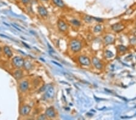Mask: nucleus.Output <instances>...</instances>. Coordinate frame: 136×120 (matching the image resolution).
<instances>
[{
  "mask_svg": "<svg viewBox=\"0 0 136 120\" xmlns=\"http://www.w3.org/2000/svg\"><path fill=\"white\" fill-rule=\"evenodd\" d=\"M12 63L15 67L19 69L24 66V60L23 58L20 57H15L13 58Z\"/></svg>",
  "mask_w": 136,
  "mask_h": 120,
  "instance_id": "nucleus-1",
  "label": "nucleus"
},
{
  "mask_svg": "<svg viewBox=\"0 0 136 120\" xmlns=\"http://www.w3.org/2000/svg\"><path fill=\"white\" fill-rule=\"evenodd\" d=\"M70 47H71V49L73 52H79L80 50L81 49V43L76 40H72L71 43H70Z\"/></svg>",
  "mask_w": 136,
  "mask_h": 120,
  "instance_id": "nucleus-2",
  "label": "nucleus"
},
{
  "mask_svg": "<svg viewBox=\"0 0 136 120\" xmlns=\"http://www.w3.org/2000/svg\"><path fill=\"white\" fill-rule=\"evenodd\" d=\"M45 115L47 117L50 118H53L56 116V112H55V109L52 107L48 108L45 111Z\"/></svg>",
  "mask_w": 136,
  "mask_h": 120,
  "instance_id": "nucleus-3",
  "label": "nucleus"
},
{
  "mask_svg": "<svg viewBox=\"0 0 136 120\" xmlns=\"http://www.w3.org/2000/svg\"><path fill=\"white\" fill-rule=\"evenodd\" d=\"M79 61L82 65H84V66H89L91 63L90 59H89V58L87 57H85V56H81L79 58Z\"/></svg>",
  "mask_w": 136,
  "mask_h": 120,
  "instance_id": "nucleus-4",
  "label": "nucleus"
},
{
  "mask_svg": "<svg viewBox=\"0 0 136 120\" xmlns=\"http://www.w3.org/2000/svg\"><path fill=\"white\" fill-rule=\"evenodd\" d=\"M30 111H31V107L28 106V105H26L22 107V108L20 110V113L22 116H26L30 113Z\"/></svg>",
  "mask_w": 136,
  "mask_h": 120,
  "instance_id": "nucleus-5",
  "label": "nucleus"
},
{
  "mask_svg": "<svg viewBox=\"0 0 136 120\" xmlns=\"http://www.w3.org/2000/svg\"><path fill=\"white\" fill-rule=\"evenodd\" d=\"M54 95H55V89L53 87L50 86L46 89L45 97L47 98H52L54 97Z\"/></svg>",
  "mask_w": 136,
  "mask_h": 120,
  "instance_id": "nucleus-6",
  "label": "nucleus"
},
{
  "mask_svg": "<svg viewBox=\"0 0 136 120\" xmlns=\"http://www.w3.org/2000/svg\"><path fill=\"white\" fill-rule=\"evenodd\" d=\"M58 26L59 29L60 31L62 32H64V31H67L68 29V26L66 24V23L64 22V21H62V20H59L58 22Z\"/></svg>",
  "mask_w": 136,
  "mask_h": 120,
  "instance_id": "nucleus-7",
  "label": "nucleus"
},
{
  "mask_svg": "<svg viewBox=\"0 0 136 120\" xmlns=\"http://www.w3.org/2000/svg\"><path fill=\"white\" fill-rule=\"evenodd\" d=\"M111 27L113 31H115V32H120V31H122L123 29H124L125 26H124L122 24L117 23V24H115L113 25Z\"/></svg>",
  "mask_w": 136,
  "mask_h": 120,
  "instance_id": "nucleus-8",
  "label": "nucleus"
},
{
  "mask_svg": "<svg viewBox=\"0 0 136 120\" xmlns=\"http://www.w3.org/2000/svg\"><path fill=\"white\" fill-rule=\"evenodd\" d=\"M29 83L27 81H23L19 84V89L22 92H24L29 88Z\"/></svg>",
  "mask_w": 136,
  "mask_h": 120,
  "instance_id": "nucleus-9",
  "label": "nucleus"
},
{
  "mask_svg": "<svg viewBox=\"0 0 136 120\" xmlns=\"http://www.w3.org/2000/svg\"><path fill=\"white\" fill-rule=\"evenodd\" d=\"M93 63L95 67L97 68L98 69H101L102 68V63L100 62V60L96 57H94L93 58Z\"/></svg>",
  "mask_w": 136,
  "mask_h": 120,
  "instance_id": "nucleus-10",
  "label": "nucleus"
},
{
  "mask_svg": "<svg viewBox=\"0 0 136 120\" xmlns=\"http://www.w3.org/2000/svg\"><path fill=\"white\" fill-rule=\"evenodd\" d=\"M3 52H4V53L7 55L8 58H10L13 56V53L12 51V50L10 49L8 46H4L3 47Z\"/></svg>",
  "mask_w": 136,
  "mask_h": 120,
  "instance_id": "nucleus-11",
  "label": "nucleus"
},
{
  "mask_svg": "<svg viewBox=\"0 0 136 120\" xmlns=\"http://www.w3.org/2000/svg\"><path fill=\"white\" fill-rule=\"evenodd\" d=\"M38 12L39 15L42 17H46L48 15V12L47 9L42 6H39L38 7Z\"/></svg>",
  "mask_w": 136,
  "mask_h": 120,
  "instance_id": "nucleus-12",
  "label": "nucleus"
},
{
  "mask_svg": "<svg viewBox=\"0 0 136 120\" xmlns=\"http://www.w3.org/2000/svg\"><path fill=\"white\" fill-rule=\"evenodd\" d=\"M14 76H15L17 80H20L23 76V73L21 70H17L15 71V73H14Z\"/></svg>",
  "mask_w": 136,
  "mask_h": 120,
  "instance_id": "nucleus-13",
  "label": "nucleus"
},
{
  "mask_svg": "<svg viewBox=\"0 0 136 120\" xmlns=\"http://www.w3.org/2000/svg\"><path fill=\"white\" fill-rule=\"evenodd\" d=\"M53 1L54 4L56 5L58 7H60V8L64 7L65 4L62 0H53Z\"/></svg>",
  "mask_w": 136,
  "mask_h": 120,
  "instance_id": "nucleus-14",
  "label": "nucleus"
},
{
  "mask_svg": "<svg viewBox=\"0 0 136 120\" xmlns=\"http://www.w3.org/2000/svg\"><path fill=\"white\" fill-rule=\"evenodd\" d=\"M105 41L106 44H111L114 41V38L111 36H106L105 37Z\"/></svg>",
  "mask_w": 136,
  "mask_h": 120,
  "instance_id": "nucleus-15",
  "label": "nucleus"
},
{
  "mask_svg": "<svg viewBox=\"0 0 136 120\" xmlns=\"http://www.w3.org/2000/svg\"><path fill=\"white\" fill-rule=\"evenodd\" d=\"M24 67L26 68L27 70H30V69H31V68H32V65L29 61H24Z\"/></svg>",
  "mask_w": 136,
  "mask_h": 120,
  "instance_id": "nucleus-16",
  "label": "nucleus"
},
{
  "mask_svg": "<svg viewBox=\"0 0 136 120\" xmlns=\"http://www.w3.org/2000/svg\"><path fill=\"white\" fill-rule=\"evenodd\" d=\"M105 55L107 58H112L113 57H114V53L110 50H106Z\"/></svg>",
  "mask_w": 136,
  "mask_h": 120,
  "instance_id": "nucleus-17",
  "label": "nucleus"
},
{
  "mask_svg": "<svg viewBox=\"0 0 136 120\" xmlns=\"http://www.w3.org/2000/svg\"><path fill=\"white\" fill-rule=\"evenodd\" d=\"M101 31H102V26L100 25H97V26H95L94 29V31L95 32H99Z\"/></svg>",
  "mask_w": 136,
  "mask_h": 120,
  "instance_id": "nucleus-18",
  "label": "nucleus"
},
{
  "mask_svg": "<svg viewBox=\"0 0 136 120\" xmlns=\"http://www.w3.org/2000/svg\"><path fill=\"white\" fill-rule=\"evenodd\" d=\"M118 49L119 50L120 52H125V50H127V47L124 46H122V45H120V46H119Z\"/></svg>",
  "mask_w": 136,
  "mask_h": 120,
  "instance_id": "nucleus-19",
  "label": "nucleus"
},
{
  "mask_svg": "<svg viewBox=\"0 0 136 120\" xmlns=\"http://www.w3.org/2000/svg\"><path fill=\"white\" fill-rule=\"evenodd\" d=\"M72 23L73 24L76 26H79L80 25H81L80 22L79 21H77V19H73L72 21Z\"/></svg>",
  "mask_w": 136,
  "mask_h": 120,
  "instance_id": "nucleus-20",
  "label": "nucleus"
},
{
  "mask_svg": "<svg viewBox=\"0 0 136 120\" xmlns=\"http://www.w3.org/2000/svg\"><path fill=\"white\" fill-rule=\"evenodd\" d=\"M64 75H65V76L68 79V80H70V81H72V80H73V78L72 77V76H71V75H70L68 74V73H63Z\"/></svg>",
  "mask_w": 136,
  "mask_h": 120,
  "instance_id": "nucleus-21",
  "label": "nucleus"
},
{
  "mask_svg": "<svg viewBox=\"0 0 136 120\" xmlns=\"http://www.w3.org/2000/svg\"><path fill=\"white\" fill-rule=\"evenodd\" d=\"M92 19H93L92 17H89V16H87V17H85V21L88 22H90L91 21H92Z\"/></svg>",
  "mask_w": 136,
  "mask_h": 120,
  "instance_id": "nucleus-22",
  "label": "nucleus"
},
{
  "mask_svg": "<svg viewBox=\"0 0 136 120\" xmlns=\"http://www.w3.org/2000/svg\"><path fill=\"white\" fill-rule=\"evenodd\" d=\"M12 26L13 27L15 28V29H17V30H18V31H20V32H22V30H21V29H20V28H18V27H17V25L15 24H12Z\"/></svg>",
  "mask_w": 136,
  "mask_h": 120,
  "instance_id": "nucleus-23",
  "label": "nucleus"
},
{
  "mask_svg": "<svg viewBox=\"0 0 136 120\" xmlns=\"http://www.w3.org/2000/svg\"><path fill=\"white\" fill-rule=\"evenodd\" d=\"M46 118H47V117H46L45 115H41L39 117V120H45Z\"/></svg>",
  "mask_w": 136,
  "mask_h": 120,
  "instance_id": "nucleus-24",
  "label": "nucleus"
},
{
  "mask_svg": "<svg viewBox=\"0 0 136 120\" xmlns=\"http://www.w3.org/2000/svg\"><path fill=\"white\" fill-rule=\"evenodd\" d=\"M21 1L24 4H27L30 1V0H21Z\"/></svg>",
  "mask_w": 136,
  "mask_h": 120,
  "instance_id": "nucleus-25",
  "label": "nucleus"
},
{
  "mask_svg": "<svg viewBox=\"0 0 136 120\" xmlns=\"http://www.w3.org/2000/svg\"><path fill=\"white\" fill-rule=\"evenodd\" d=\"M0 36H3V38H5L8 39V40H12V39H11V38H10L8 37V36H6V35H3V34H0Z\"/></svg>",
  "mask_w": 136,
  "mask_h": 120,
  "instance_id": "nucleus-26",
  "label": "nucleus"
},
{
  "mask_svg": "<svg viewBox=\"0 0 136 120\" xmlns=\"http://www.w3.org/2000/svg\"><path fill=\"white\" fill-rule=\"evenodd\" d=\"M52 62L53 63H54V64H56L57 66H59L60 67H62V65L60 64H59V63H58V62H56V61H52Z\"/></svg>",
  "mask_w": 136,
  "mask_h": 120,
  "instance_id": "nucleus-27",
  "label": "nucleus"
},
{
  "mask_svg": "<svg viewBox=\"0 0 136 120\" xmlns=\"http://www.w3.org/2000/svg\"><path fill=\"white\" fill-rule=\"evenodd\" d=\"M22 44H24V46H26V47H27V48H29V49H30V46H29V45H27V44H26V43H24V42H22Z\"/></svg>",
  "mask_w": 136,
  "mask_h": 120,
  "instance_id": "nucleus-28",
  "label": "nucleus"
},
{
  "mask_svg": "<svg viewBox=\"0 0 136 120\" xmlns=\"http://www.w3.org/2000/svg\"><path fill=\"white\" fill-rule=\"evenodd\" d=\"M42 1H47L48 0H42Z\"/></svg>",
  "mask_w": 136,
  "mask_h": 120,
  "instance_id": "nucleus-29",
  "label": "nucleus"
},
{
  "mask_svg": "<svg viewBox=\"0 0 136 120\" xmlns=\"http://www.w3.org/2000/svg\"><path fill=\"white\" fill-rule=\"evenodd\" d=\"M1 47H0V53H1Z\"/></svg>",
  "mask_w": 136,
  "mask_h": 120,
  "instance_id": "nucleus-30",
  "label": "nucleus"
}]
</instances>
